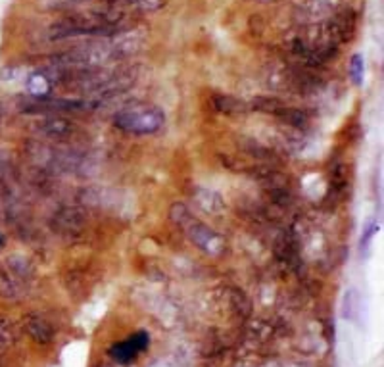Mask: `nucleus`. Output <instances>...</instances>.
Here are the masks:
<instances>
[{
    "label": "nucleus",
    "instance_id": "423d86ee",
    "mask_svg": "<svg viewBox=\"0 0 384 367\" xmlns=\"http://www.w3.org/2000/svg\"><path fill=\"white\" fill-rule=\"evenodd\" d=\"M129 2H145L146 4V2H150V0H129Z\"/></svg>",
    "mask_w": 384,
    "mask_h": 367
},
{
    "label": "nucleus",
    "instance_id": "39448f33",
    "mask_svg": "<svg viewBox=\"0 0 384 367\" xmlns=\"http://www.w3.org/2000/svg\"><path fill=\"white\" fill-rule=\"evenodd\" d=\"M377 231H378V225L377 223H373V221L365 225V231H363V235H361V241H359V247H361L363 254L367 252V248H369V244H371V239L377 235Z\"/></svg>",
    "mask_w": 384,
    "mask_h": 367
},
{
    "label": "nucleus",
    "instance_id": "0eeeda50",
    "mask_svg": "<svg viewBox=\"0 0 384 367\" xmlns=\"http://www.w3.org/2000/svg\"><path fill=\"white\" fill-rule=\"evenodd\" d=\"M2 242H4V239H2V237H0V248H2Z\"/></svg>",
    "mask_w": 384,
    "mask_h": 367
},
{
    "label": "nucleus",
    "instance_id": "20e7f679",
    "mask_svg": "<svg viewBox=\"0 0 384 367\" xmlns=\"http://www.w3.org/2000/svg\"><path fill=\"white\" fill-rule=\"evenodd\" d=\"M27 89L33 94H47L50 91V81L40 74H33L27 79Z\"/></svg>",
    "mask_w": 384,
    "mask_h": 367
},
{
    "label": "nucleus",
    "instance_id": "f03ea898",
    "mask_svg": "<svg viewBox=\"0 0 384 367\" xmlns=\"http://www.w3.org/2000/svg\"><path fill=\"white\" fill-rule=\"evenodd\" d=\"M146 346H148V333H146V331H139V333L132 334L131 339H127L125 342H118L110 352H112L113 358L120 361V363H129V361L135 360L140 350H145Z\"/></svg>",
    "mask_w": 384,
    "mask_h": 367
},
{
    "label": "nucleus",
    "instance_id": "7ed1b4c3",
    "mask_svg": "<svg viewBox=\"0 0 384 367\" xmlns=\"http://www.w3.org/2000/svg\"><path fill=\"white\" fill-rule=\"evenodd\" d=\"M350 74H351V81H354L358 87H361V85H363V77H365V62L361 54H354V56H351Z\"/></svg>",
    "mask_w": 384,
    "mask_h": 367
},
{
    "label": "nucleus",
    "instance_id": "f257e3e1",
    "mask_svg": "<svg viewBox=\"0 0 384 367\" xmlns=\"http://www.w3.org/2000/svg\"><path fill=\"white\" fill-rule=\"evenodd\" d=\"M166 115L158 106H129L123 108L121 112L115 114L113 123L127 133L135 135H148L156 133L159 127L164 125Z\"/></svg>",
    "mask_w": 384,
    "mask_h": 367
}]
</instances>
